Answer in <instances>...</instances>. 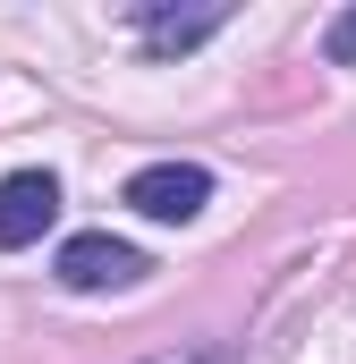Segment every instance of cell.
Here are the masks:
<instances>
[{
	"mask_svg": "<svg viewBox=\"0 0 356 364\" xmlns=\"http://www.w3.org/2000/svg\"><path fill=\"white\" fill-rule=\"evenodd\" d=\"M51 272H60V288L93 296V288H136L153 263H145L127 237H110V229H85V237H68V246H60V263H51Z\"/></svg>",
	"mask_w": 356,
	"mask_h": 364,
	"instance_id": "cell-1",
	"label": "cell"
},
{
	"mask_svg": "<svg viewBox=\"0 0 356 364\" xmlns=\"http://www.w3.org/2000/svg\"><path fill=\"white\" fill-rule=\"evenodd\" d=\"M119 203L145 212V220H195V212L212 203V170H195V161H153V170L127 178Z\"/></svg>",
	"mask_w": 356,
	"mask_h": 364,
	"instance_id": "cell-2",
	"label": "cell"
},
{
	"mask_svg": "<svg viewBox=\"0 0 356 364\" xmlns=\"http://www.w3.org/2000/svg\"><path fill=\"white\" fill-rule=\"evenodd\" d=\"M51 220H60V178H51V170H9V178H0V246H9V255L34 246Z\"/></svg>",
	"mask_w": 356,
	"mask_h": 364,
	"instance_id": "cell-3",
	"label": "cell"
},
{
	"mask_svg": "<svg viewBox=\"0 0 356 364\" xmlns=\"http://www.w3.org/2000/svg\"><path fill=\"white\" fill-rule=\"evenodd\" d=\"M136 26H145V51H153V60H178V51H195L204 34H221V9H187V17H178L162 0H145Z\"/></svg>",
	"mask_w": 356,
	"mask_h": 364,
	"instance_id": "cell-4",
	"label": "cell"
},
{
	"mask_svg": "<svg viewBox=\"0 0 356 364\" xmlns=\"http://www.w3.org/2000/svg\"><path fill=\"white\" fill-rule=\"evenodd\" d=\"M323 60H331V68H356V9H340V17H331V34H323Z\"/></svg>",
	"mask_w": 356,
	"mask_h": 364,
	"instance_id": "cell-5",
	"label": "cell"
}]
</instances>
